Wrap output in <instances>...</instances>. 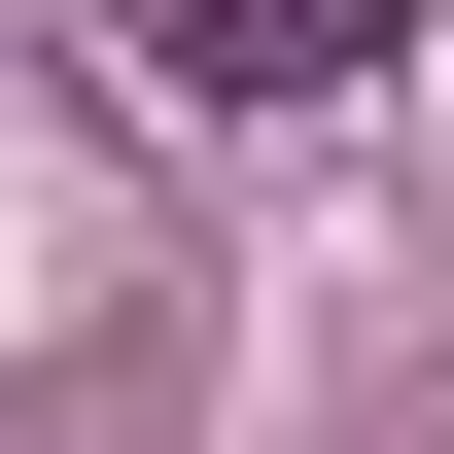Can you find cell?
Instances as JSON below:
<instances>
[{
    "mask_svg": "<svg viewBox=\"0 0 454 454\" xmlns=\"http://www.w3.org/2000/svg\"><path fill=\"white\" fill-rule=\"evenodd\" d=\"M385 35H419V0H140V70H175V106H349Z\"/></svg>",
    "mask_w": 454,
    "mask_h": 454,
    "instance_id": "obj_1",
    "label": "cell"
}]
</instances>
